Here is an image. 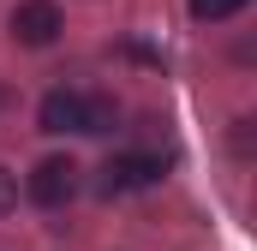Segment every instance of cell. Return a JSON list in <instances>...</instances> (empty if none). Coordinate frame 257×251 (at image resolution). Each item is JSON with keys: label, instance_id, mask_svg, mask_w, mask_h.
<instances>
[{"label": "cell", "instance_id": "6da1fadb", "mask_svg": "<svg viewBox=\"0 0 257 251\" xmlns=\"http://www.w3.org/2000/svg\"><path fill=\"white\" fill-rule=\"evenodd\" d=\"M72 197H78V162H72V156H42V162L30 168V203L66 209Z\"/></svg>", "mask_w": 257, "mask_h": 251}, {"label": "cell", "instance_id": "7a4b0ae2", "mask_svg": "<svg viewBox=\"0 0 257 251\" xmlns=\"http://www.w3.org/2000/svg\"><path fill=\"white\" fill-rule=\"evenodd\" d=\"M162 174H168V162H162V156L132 150V156H114V162L102 168V191H108V197H120V191H144V186H156Z\"/></svg>", "mask_w": 257, "mask_h": 251}, {"label": "cell", "instance_id": "3957f363", "mask_svg": "<svg viewBox=\"0 0 257 251\" xmlns=\"http://www.w3.org/2000/svg\"><path fill=\"white\" fill-rule=\"evenodd\" d=\"M60 30H66V18H60L54 0H18V12H12V36H18L24 48H48Z\"/></svg>", "mask_w": 257, "mask_h": 251}, {"label": "cell", "instance_id": "277c9868", "mask_svg": "<svg viewBox=\"0 0 257 251\" xmlns=\"http://www.w3.org/2000/svg\"><path fill=\"white\" fill-rule=\"evenodd\" d=\"M42 132H84V90H48L36 108Z\"/></svg>", "mask_w": 257, "mask_h": 251}, {"label": "cell", "instance_id": "5b68a950", "mask_svg": "<svg viewBox=\"0 0 257 251\" xmlns=\"http://www.w3.org/2000/svg\"><path fill=\"white\" fill-rule=\"evenodd\" d=\"M120 120V108H114V96H84V132L90 138H102V132H114Z\"/></svg>", "mask_w": 257, "mask_h": 251}, {"label": "cell", "instance_id": "8992f818", "mask_svg": "<svg viewBox=\"0 0 257 251\" xmlns=\"http://www.w3.org/2000/svg\"><path fill=\"white\" fill-rule=\"evenodd\" d=\"M245 0H192V18L197 24H221V18H233Z\"/></svg>", "mask_w": 257, "mask_h": 251}, {"label": "cell", "instance_id": "52a82bcc", "mask_svg": "<svg viewBox=\"0 0 257 251\" xmlns=\"http://www.w3.org/2000/svg\"><path fill=\"white\" fill-rule=\"evenodd\" d=\"M12 203H18V186H12V174L0 168V209H12Z\"/></svg>", "mask_w": 257, "mask_h": 251}]
</instances>
